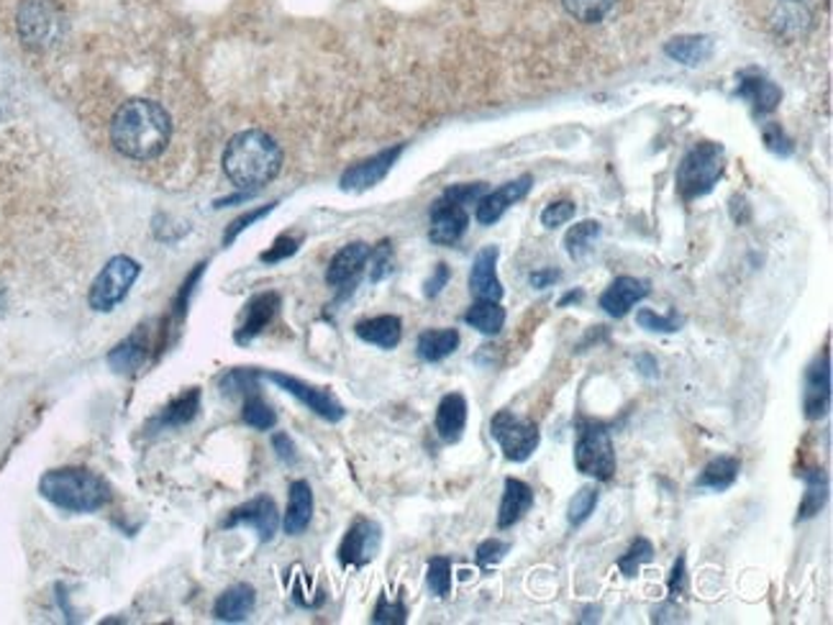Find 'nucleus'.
<instances>
[{"label": "nucleus", "mask_w": 833, "mask_h": 625, "mask_svg": "<svg viewBox=\"0 0 833 625\" xmlns=\"http://www.w3.org/2000/svg\"><path fill=\"white\" fill-rule=\"evenodd\" d=\"M172 121L155 101H128L118 109L111 124V141L128 159H157L170 144Z\"/></svg>", "instance_id": "f257e3e1"}, {"label": "nucleus", "mask_w": 833, "mask_h": 625, "mask_svg": "<svg viewBox=\"0 0 833 625\" xmlns=\"http://www.w3.org/2000/svg\"><path fill=\"white\" fill-rule=\"evenodd\" d=\"M254 605H256L254 587L252 584H233L221 594V598L216 600L214 613H216L218 621L239 623V621H247V617L252 615Z\"/></svg>", "instance_id": "5701e85b"}, {"label": "nucleus", "mask_w": 833, "mask_h": 625, "mask_svg": "<svg viewBox=\"0 0 833 625\" xmlns=\"http://www.w3.org/2000/svg\"><path fill=\"white\" fill-rule=\"evenodd\" d=\"M772 29L777 36H783L787 42H795L798 36L808 32L810 26V13L806 5L800 3H779L775 13H772Z\"/></svg>", "instance_id": "bb28decb"}, {"label": "nucleus", "mask_w": 833, "mask_h": 625, "mask_svg": "<svg viewBox=\"0 0 833 625\" xmlns=\"http://www.w3.org/2000/svg\"><path fill=\"white\" fill-rule=\"evenodd\" d=\"M597 236H601V224H597V220H582V224L572 226L564 236L567 254L572 259H582L590 251V247H593Z\"/></svg>", "instance_id": "f704fd0d"}, {"label": "nucleus", "mask_w": 833, "mask_h": 625, "mask_svg": "<svg viewBox=\"0 0 833 625\" xmlns=\"http://www.w3.org/2000/svg\"><path fill=\"white\" fill-rule=\"evenodd\" d=\"M272 208H275V203L264 205V208L252 211V213H247V216H241V218L233 220L231 228H229V234H226V243H231L233 239H237V234H241V231H244V228H249V224H254V220H260V218L267 216V213H270Z\"/></svg>", "instance_id": "8fccbe9b"}, {"label": "nucleus", "mask_w": 833, "mask_h": 625, "mask_svg": "<svg viewBox=\"0 0 833 625\" xmlns=\"http://www.w3.org/2000/svg\"><path fill=\"white\" fill-rule=\"evenodd\" d=\"M369 251L373 249H369L365 241L346 243V247L331 259L329 272H326V282H329L331 287H342L346 285V282H352L362 270H365Z\"/></svg>", "instance_id": "aec40b11"}, {"label": "nucleus", "mask_w": 833, "mask_h": 625, "mask_svg": "<svg viewBox=\"0 0 833 625\" xmlns=\"http://www.w3.org/2000/svg\"><path fill=\"white\" fill-rule=\"evenodd\" d=\"M357 337L380 349H396L403 337V321L398 316H375L357 323Z\"/></svg>", "instance_id": "b1692460"}, {"label": "nucleus", "mask_w": 833, "mask_h": 625, "mask_svg": "<svg viewBox=\"0 0 833 625\" xmlns=\"http://www.w3.org/2000/svg\"><path fill=\"white\" fill-rule=\"evenodd\" d=\"M498 247H484L477 251L472 272H469V289L477 300H500L503 297V285L498 280Z\"/></svg>", "instance_id": "2eb2a0df"}, {"label": "nucleus", "mask_w": 833, "mask_h": 625, "mask_svg": "<svg viewBox=\"0 0 833 625\" xmlns=\"http://www.w3.org/2000/svg\"><path fill=\"white\" fill-rule=\"evenodd\" d=\"M574 467L580 475L593 477L597 482H611L616 475V452L608 425L597 421H578V441H574Z\"/></svg>", "instance_id": "20e7f679"}, {"label": "nucleus", "mask_w": 833, "mask_h": 625, "mask_svg": "<svg viewBox=\"0 0 833 625\" xmlns=\"http://www.w3.org/2000/svg\"><path fill=\"white\" fill-rule=\"evenodd\" d=\"M590 621H597V607L585 610V617H582V623H590Z\"/></svg>", "instance_id": "bf43d9fd"}, {"label": "nucleus", "mask_w": 833, "mask_h": 625, "mask_svg": "<svg viewBox=\"0 0 833 625\" xmlns=\"http://www.w3.org/2000/svg\"><path fill=\"white\" fill-rule=\"evenodd\" d=\"M670 598L672 600H683L687 594V564H685V556H680V559L675 561V567H672V575H670Z\"/></svg>", "instance_id": "de8ad7c7"}, {"label": "nucleus", "mask_w": 833, "mask_h": 625, "mask_svg": "<svg viewBox=\"0 0 833 625\" xmlns=\"http://www.w3.org/2000/svg\"><path fill=\"white\" fill-rule=\"evenodd\" d=\"M380 544H383L380 525L362 518V521H357L350 531H346L342 546H339V561H342L344 567H357V569L365 567V564L373 561L377 552H380Z\"/></svg>", "instance_id": "9b49d317"}, {"label": "nucleus", "mask_w": 833, "mask_h": 625, "mask_svg": "<svg viewBox=\"0 0 833 625\" xmlns=\"http://www.w3.org/2000/svg\"><path fill=\"white\" fill-rule=\"evenodd\" d=\"M233 525H252V529L260 533V541L275 538V533L279 529V513L275 500L267 498V495H260V498L244 502L237 510H231V515L226 518L224 529H233Z\"/></svg>", "instance_id": "ddd939ff"}, {"label": "nucleus", "mask_w": 833, "mask_h": 625, "mask_svg": "<svg viewBox=\"0 0 833 625\" xmlns=\"http://www.w3.org/2000/svg\"><path fill=\"white\" fill-rule=\"evenodd\" d=\"M534 508V490L528 487L524 479L509 477L503 487V500H500L498 510V525L500 529H513L528 510Z\"/></svg>", "instance_id": "6ab92c4d"}, {"label": "nucleus", "mask_w": 833, "mask_h": 625, "mask_svg": "<svg viewBox=\"0 0 833 625\" xmlns=\"http://www.w3.org/2000/svg\"><path fill=\"white\" fill-rule=\"evenodd\" d=\"M509 548H511V546L505 544V541L488 538V541H482L480 546H477L475 559H477V564H480L482 569H490V567H495V564L503 561V556L509 554Z\"/></svg>", "instance_id": "37998d69"}, {"label": "nucleus", "mask_w": 833, "mask_h": 625, "mask_svg": "<svg viewBox=\"0 0 833 625\" xmlns=\"http://www.w3.org/2000/svg\"><path fill=\"white\" fill-rule=\"evenodd\" d=\"M426 582L431 594H436V598H446L452 592V561L446 556H434L429 561Z\"/></svg>", "instance_id": "4c0bfd02"}, {"label": "nucleus", "mask_w": 833, "mask_h": 625, "mask_svg": "<svg viewBox=\"0 0 833 625\" xmlns=\"http://www.w3.org/2000/svg\"><path fill=\"white\" fill-rule=\"evenodd\" d=\"M723 167L726 155L723 147H718V144L703 141L687 151L677 170V190L683 195V201H695V197L708 195L716 182L721 180Z\"/></svg>", "instance_id": "39448f33"}, {"label": "nucleus", "mask_w": 833, "mask_h": 625, "mask_svg": "<svg viewBox=\"0 0 833 625\" xmlns=\"http://www.w3.org/2000/svg\"><path fill=\"white\" fill-rule=\"evenodd\" d=\"M465 323L472 326L475 331L484 333V337H495L505 323V310L500 308L498 300H477L465 312Z\"/></svg>", "instance_id": "2f4dec72"}, {"label": "nucleus", "mask_w": 833, "mask_h": 625, "mask_svg": "<svg viewBox=\"0 0 833 625\" xmlns=\"http://www.w3.org/2000/svg\"><path fill=\"white\" fill-rule=\"evenodd\" d=\"M739 471H741L739 459H733V456H718V459L706 464V469H703V475L698 477V487H708V490L723 492L737 482Z\"/></svg>", "instance_id": "7c9ffc66"}, {"label": "nucleus", "mask_w": 833, "mask_h": 625, "mask_svg": "<svg viewBox=\"0 0 833 625\" xmlns=\"http://www.w3.org/2000/svg\"><path fill=\"white\" fill-rule=\"evenodd\" d=\"M459 333L454 329L423 331L419 337V356L423 362H442L446 356L457 352Z\"/></svg>", "instance_id": "c756f323"}, {"label": "nucleus", "mask_w": 833, "mask_h": 625, "mask_svg": "<svg viewBox=\"0 0 833 625\" xmlns=\"http://www.w3.org/2000/svg\"><path fill=\"white\" fill-rule=\"evenodd\" d=\"M264 377H267L270 383H275L279 387V390H285L287 395H293L295 400H300L303 406H306L308 410H313L316 416H321L323 421L339 423L344 418L342 402L333 398V395L329 390H321V387H313V385L303 383V379H298V377L283 375V372H267V375H264Z\"/></svg>", "instance_id": "1a4fd4ad"}, {"label": "nucleus", "mask_w": 833, "mask_h": 625, "mask_svg": "<svg viewBox=\"0 0 833 625\" xmlns=\"http://www.w3.org/2000/svg\"><path fill=\"white\" fill-rule=\"evenodd\" d=\"M574 211H578V205H574L572 201H557L544 208L541 213V224L547 228H557V226H564L570 224V220L574 218Z\"/></svg>", "instance_id": "c03bdc74"}, {"label": "nucleus", "mask_w": 833, "mask_h": 625, "mask_svg": "<svg viewBox=\"0 0 833 625\" xmlns=\"http://www.w3.org/2000/svg\"><path fill=\"white\" fill-rule=\"evenodd\" d=\"M469 226V213L467 205H461L452 197L442 195L431 208V226H429V236L431 241L438 243V247H452L457 243L461 236H465Z\"/></svg>", "instance_id": "f8f14e48"}, {"label": "nucleus", "mask_w": 833, "mask_h": 625, "mask_svg": "<svg viewBox=\"0 0 833 625\" xmlns=\"http://www.w3.org/2000/svg\"><path fill=\"white\" fill-rule=\"evenodd\" d=\"M597 500H601V490H597L595 485L580 487V490L572 495L570 505H567V521H570V525H582V523H585L587 518L595 513Z\"/></svg>", "instance_id": "c9c22d12"}, {"label": "nucleus", "mask_w": 833, "mask_h": 625, "mask_svg": "<svg viewBox=\"0 0 833 625\" xmlns=\"http://www.w3.org/2000/svg\"><path fill=\"white\" fill-rule=\"evenodd\" d=\"M272 446L277 448V456L287 464H293L295 459H298V454H295V444L290 441V436L287 433H275V439H272Z\"/></svg>", "instance_id": "603ef678"}, {"label": "nucleus", "mask_w": 833, "mask_h": 625, "mask_svg": "<svg viewBox=\"0 0 833 625\" xmlns=\"http://www.w3.org/2000/svg\"><path fill=\"white\" fill-rule=\"evenodd\" d=\"M446 282H449V266H446V264H436L434 277H431V280L426 282V297H436V295L444 289Z\"/></svg>", "instance_id": "864d4df0"}, {"label": "nucleus", "mask_w": 833, "mask_h": 625, "mask_svg": "<svg viewBox=\"0 0 833 625\" xmlns=\"http://www.w3.org/2000/svg\"><path fill=\"white\" fill-rule=\"evenodd\" d=\"M580 297H582L580 289H578V293H567V295L562 297V300H559V308H564V305H570V303H578Z\"/></svg>", "instance_id": "13d9d810"}, {"label": "nucleus", "mask_w": 833, "mask_h": 625, "mask_svg": "<svg viewBox=\"0 0 833 625\" xmlns=\"http://www.w3.org/2000/svg\"><path fill=\"white\" fill-rule=\"evenodd\" d=\"M201 408V390H187L185 395H180L175 402H170L159 416V425H185L191 423L195 416H198Z\"/></svg>", "instance_id": "473e14b6"}, {"label": "nucleus", "mask_w": 833, "mask_h": 625, "mask_svg": "<svg viewBox=\"0 0 833 625\" xmlns=\"http://www.w3.org/2000/svg\"><path fill=\"white\" fill-rule=\"evenodd\" d=\"M528 280H532V285L536 289H544V287L555 285V282L559 280V272H555V270H541V272H534Z\"/></svg>", "instance_id": "5fc2aeb1"}, {"label": "nucleus", "mask_w": 833, "mask_h": 625, "mask_svg": "<svg viewBox=\"0 0 833 625\" xmlns=\"http://www.w3.org/2000/svg\"><path fill=\"white\" fill-rule=\"evenodd\" d=\"M666 57L687 67H698L714 57V39L710 36H675L664 44Z\"/></svg>", "instance_id": "393cba45"}, {"label": "nucleus", "mask_w": 833, "mask_h": 625, "mask_svg": "<svg viewBox=\"0 0 833 625\" xmlns=\"http://www.w3.org/2000/svg\"><path fill=\"white\" fill-rule=\"evenodd\" d=\"M283 149L264 132H241L224 151V172L239 190H260L279 174Z\"/></svg>", "instance_id": "f03ea898"}, {"label": "nucleus", "mask_w": 833, "mask_h": 625, "mask_svg": "<svg viewBox=\"0 0 833 625\" xmlns=\"http://www.w3.org/2000/svg\"><path fill=\"white\" fill-rule=\"evenodd\" d=\"M141 266L139 262L128 257H113L109 264L103 266V272L98 274L93 287H90V308L109 312L128 295V289L139 277Z\"/></svg>", "instance_id": "6e6552de"}, {"label": "nucleus", "mask_w": 833, "mask_h": 625, "mask_svg": "<svg viewBox=\"0 0 833 625\" xmlns=\"http://www.w3.org/2000/svg\"><path fill=\"white\" fill-rule=\"evenodd\" d=\"M802 479H806V495L800 500L798 521H810V518L821 513L825 500H829V479H825L823 469L802 471Z\"/></svg>", "instance_id": "cd10ccee"}, {"label": "nucleus", "mask_w": 833, "mask_h": 625, "mask_svg": "<svg viewBox=\"0 0 833 625\" xmlns=\"http://www.w3.org/2000/svg\"><path fill=\"white\" fill-rule=\"evenodd\" d=\"M39 490L57 508L72 510V513H90V510L103 508L111 500L109 485L93 471L80 467L47 471L42 477Z\"/></svg>", "instance_id": "7ed1b4c3"}, {"label": "nucleus", "mask_w": 833, "mask_h": 625, "mask_svg": "<svg viewBox=\"0 0 833 625\" xmlns=\"http://www.w3.org/2000/svg\"><path fill=\"white\" fill-rule=\"evenodd\" d=\"M403 147H392L388 151H380V155L365 159V162L354 164L352 170L344 172L342 178V188L344 190H367L375 188L377 182L385 180V174L390 172V167L396 164V159L400 157Z\"/></svg>", "instance_id": "a211bd4d"}, {"label": "nucleus", "mask_w": 833, "mask_h": 625, "mask_svg": "<svg viewBox=\"0 0 833 625\" xmlns=\"http://www.w3.org/2000/svg\"><path fill=\"white\" fill-rule=\"evenodd\" d=\"M675 613H680V607H677V600H672V602H666V605H662V607H659V610H654V623H675L677 621V617H675Z\"/></svg>", "instance_id": "4d7b16f0"}, {"label": "nucleus", "mask_w": 833, "mask_h": 625, "mask_svg": "<svg viewBox=\"0 0 833 625\" xmlns=\"http://www.w3.org/2000/svg\"><path fill=\"white\" fill-rule=\"evenodd\" d=\"M636 323H639L641 329H647V331L675 333V331H680V326H683V318H677L675 312H672V316H657L654 310L641 308L639 312H636Z\"/></svg>", "instance_id": "ea45409f"}, {"label": "nucleus", "mask_w": 833, "mask_h": 625, "mask_svg": "<svg viewBox=\"0 0 833 625\" xmlns=\"http://www.w3.org/2000/svg\"><path fill=\"white\" fill-rule=\"evenodd\" d=\"M649 295V282L639 277H618L611 282V287L601 295V308L613 318L628 316V310L636 303H641Z\"/></svg>", "instance_id": "dca6fc26"}, {"label": "nucleus", "mask_w": 833, "mask_h": 625, "mask_svg": "<svg viewBox=\"0 0 833 625\" xmlns=\"http://www.w3.org/2000/svg\"><path fill=\"white\" fill-rule=\"evenodd\" d=\"M484 193V185L482 182H475V185H454L446 190V197H452V201H457L461 205H469V203H477Z\"/></svg>", "instance_id": "09e8293b"}, {"label": "nucleus", "mask_w": 833, "mask_h": 625, "mask_svg": "<svg viewBox=\"0 0 833 625\" xmlns=\"http://www.w3.org/2000/svg\"><path fill=\"white\" fill-rule=\"evenodd\" d=\"M492 439L503 448V456L509 462H526L539 448L541 433L534 421H526L513 413V410H500L490 423Z\"/></svg>", "instance_id": "423d86ee"}, {"label": "nucleus", "mask_w": 833, "mask_h": 625, "mask_svg": "<svg viewBox=\"0 0 833 625\" xmlns=\"http://www.w3.org/2000/svg\"><path fill=\"white\" fill-rule=\"evenodd\" d=\"M310 518H313V490H310L306 479H298V482L290 485V498H287V510L283 518V529L287 536H300L310 525Z\"/></svg>", "instance_id": "412c9836"}, {"label": "nucleus", "mask_w": 833, "mask_h": 625, "mask_svg": "<svg viewBox=\"0 0 833 625\" xmlns=\"http://www.w3.org/2000/svg\"><path fill=\"white\" fill-rule=\"evenodd\" d=\"M241 418H244L247 425H252L256 431H270L277 425V413L272 410L267 402H264L260 395H249L244 402V410H241Z\"/></svg>", "instance_id": "e433bc0d"}, {"label": "nucleus", "mask_w": 833, "mask_h": 625, "mask_svg": "<svg viewBox=\"0 0 833 625\" xmlns=\"http://www.w3.org/2000/svg\"><path fill=\"white\" fill-rule=\"evenodd\" d=\"M147 354H149V344H147V333H139V337H128L124 344H118L116 349H113L111 356H109V364L116 372H124V375H128V372H136L141 367L144 362H147Z\"/></svg>", "instance_id": "c85d7f7f"}, {"label": "nucleus", "mask_w": 833, "mask_h": 625, "mask_svg": "<svg viewBox=\"0 0 833 625\" xmlns=\"http://www.w3.org/2000/svg\"><path fill=\"white\" fill-rule=\"evenodd\" d=\"M564 11L582 24H601L616 9V0H562Z\"/></svg>", "instance_id": "72a5a7b5"}, {"label": "nucleus", "mask_w": 833, "mask_h": 625, "mask_svg": "<svg viewBox=\"0 0 833 625\" xmlns=\"http://www.w3.org/2000/svg\"><path fill=\"white\" fill-rule=\"evenodd\" d=\"M277 310H279V295L264 293V295L252 297L244 308V318H241L237 337H233L237 339V344H249V341L260 337V333L272 323V318L277 316Z\"/></svg>", "instance_id": "f3484780"}, {"label": "nucleus", "mask_w": 833, "mask_h": 625, "mask_svg": "<svg viewBox=\"0 0 833 625\" xmlns=\"http://www.w3.org/2000/svg\"><path fill=\"white\" fill-rule=\"evenodd\" d=\"M831 408V354H818L806 370V390H802V413L808 421H821Z\"/></svg>", "instance_id": "9d476101"}, {"label": "nucleus", "mask_w": 833, "mask_h": 625, "mask_svg": "<svg viewBox=\"0 0 833 625\" xmlns=\"http://www.w3.org/2000/svg\"><path fill=\"white\" fill-rule=\"evenodd\" d=\"M406 615H408V610H406L403 602H390L388 598H380V602H377V607L373 613V623L403 625Z\"/></svg>", "instance_id": "a18cd8bd"}, {"label": "nucleus", "mask_w": 833, "mask_h": 625, "mask_svg": "<svg viewBox=\"0 0 833 625\" xmlns=\"http://www.w3.org/2000/svg\"><path fill=\"white\" fill-rule=\"evenodd\" d=\"M16 26L26 47L47 49L62 34V13L52 0H24L19 9Z\"/></svg>", "instance_id": "0eeeda50"}, {"label": "nucleus", "mask_w": 833, "mask_h": 625, "mask_svg": "<svg viewBox=\"0 0 833 625\" xmlns=\"http://www.w3.org/2000/svg\"><path fill=\"white\" fill-rule=\"evenodd\" d=\"M764 141H767V147L772 151H777V155H790V151H792V144L785 139L783 128L775 126V124L764 126Z\"/></svg>", "instance_id": "3c124183"}, {"label": "nucleus", "mask_w": 833, "mask_h": 625, "mask_svg": "<svg viewBox=\"0 0 833 625\" xmlns=\"http://www.w3.org/2000/svg\"><path fill=\"white\" fill-rule=\"evenodd\" d=\"M256 377L260 372L254 370H233L221 379V385L229 395H252L256 390Z\"/></svg>", "instance_id": "a19ab883"}, {"label": "nucleus", "mask_w": 833, "mask_h": 625, "mask_svg": "<svg viewBox=\"0 0 833 625\" xmlns=\"http://www.w3.org/2000/svg\"><path fill=\"white\" fill-rule=\"evenodd\" d=\"M739 95L754 105L756 113H772L779 105V88L760 75H744L739 82Z\"/></svg>", "instance_id": "a878e982"}, {"label": "nucleus", "mask_w": 833, "mask_h": 625, "mask_svg": "<svg viewBox=\"0 0 833 625\" xmlns=\"http://www.w3.org/2000/svg\"><path fill=\"white\" fill-rule=\"evenodd\" d=\"M467 425V400L459 393L444 395L436 410V431L446 444L461 439V431Z\"/></svg>", "instance_id": "4be33fe9"}, {"label": "nucleus", "mask_w": 833, "mask_h": 625, "mask_svg": "<svg viewBox=\"0 0 833 625\" xmlns=\"http://www.w3.org/2000/svg\"><path fill=\"white\" fill-rule=\"evenodd\" d=\"M298 239H293V236H279V239L272 243L270 251H264L262 254V262H283V259L293 257L295 251H298Z\"/></svg>", "instance_id": "49530a36"}, {"label": "nucleus", "mask_w": 833, "mask_h": 625, "mask_svg": "<svg viewBox=\"0 0 833 625\" xmlns=\"http://www.w3.org/2000/svg\"><path fill=\"white\" fill-rule=\"evenodd\" d=\"M532 182H534L532 174H524V178L505 182L503 188L495 190V193L482 195L480 201H477L475 218L480 220L482 226H492L500 216H503L505 211L511 208L513 203H518L521 197H526L528 190H532Z\"/></svg>", "instance_id": "4468645a"}, {"label": "nucleus", "mask_w": 833, "mask_h": 625, "mask_svg": "<svg viewBox=\"0 0 833 625\" xmlns=\"http://www.w3.org/2000/svg\"><path fill=\"white\" fill-rule=\"evenodd\" d=\"M369 280L373 282H380L388 277V274L392 272V247L390 241H383L380 247L369 251Z\"/></svg>", "instance_id": "79ce46f5"}, {"label": "nucleus", "mask_w": 833, "mask_h": 625, "mask_svg": "<svg viewBox=\"0 0 833 625\" xmlns=\"http://www.w3.org/2000/svg\"><path fill=\"white\" fill-rule=\"evenodd\" d=\"M636 370H639L643 377H657V375H659L657 360H654V356H649V354H639V356H636Z\"/></svg>", "instance_id": "6e6d98bb"}, {"label": "nucleus", "mask_w": 833, "mask_h": 625, "mask_svg": "<svg viewBox=\"0 0 833 625\" xmlns=\"http://www.w3.org/2000/svg\"><path fill=\"white\" fill-rule=\"evenodd\" d=\"M651 559H654V546H651V541L636 538L634 544L628 546V552L618 559V569L624 571L626 577H634L636 571H639L643 564H649Z\"/></svg>", "instance_id": "58836bf2"}]
</instances>
